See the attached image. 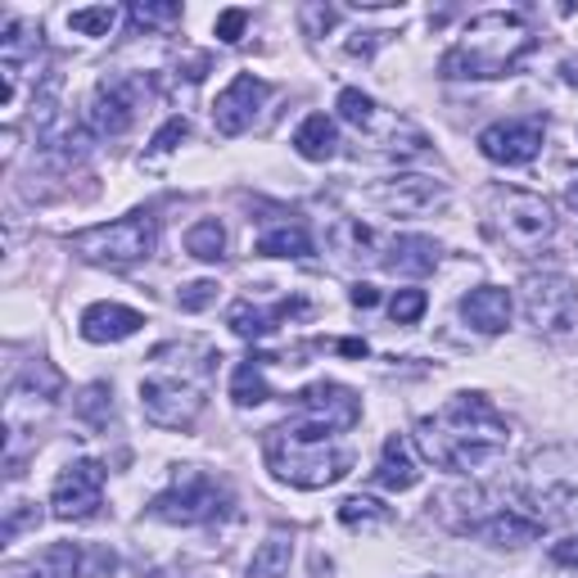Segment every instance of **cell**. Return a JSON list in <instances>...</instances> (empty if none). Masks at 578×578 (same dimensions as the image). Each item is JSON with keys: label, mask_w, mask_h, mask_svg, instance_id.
I'll return each mask as SVG.
<instances>
[{"label": "cell", "mask_w": 578, "mask_h": 578, "mask_svg": "<svg viewBox=\"0 0 578 578\" xmlns=\"http://www.w3.org/2000/svg\"><path fill=\"white\" fill-rule=\"evenodd\" d=\"M262 367H267V357H245L240 367H236V376H231V398H236L240 407H262V402L271 398V385H267Z\"/></svg>", "instance_id": "cell-27"}, {"label": "cell", "mask_w": 578, "mask_h": 578, "mask_svg": "<svg viewBox=\"0 0 578 578\" xmlns=\"http://www.w3.org/2000/svg\"><path fill=\"white\" fill-rule=\"evenodd\" d=\"M28 501H19V506H10V516H6V538H14L19 529H28V525H41V511L32 506V511H23Z\"/></svg>", "instance_id": "cell-39"}, {"label": "cell", "mask_w": 578, "mask_h": 578, "mask_svg": "<svg viewBox=\"0 0 578 578\" xmlns=\"http://www.w3.org/2000/svg\"><path fill=\"white\" fill-rule=\"evenodd\" d=\"M231 511V492L227 484H217L199 466H181L172 484L150 501V516L168 525H212Z\"/></svg>", "instance_id": "cell-6"}, {"label": "cell", "mask_w": 578, "mask_h": 578, "mask_svg": "<svg viewBox=\"0 0 578 578\" xmlns=\"http://www.w3.org/2000/svg\"><path fill=\"white\" fill-rule=\"evenodd\" d=\"M492 212H497V231L506 236V245H516L520 253H534L556 236V217L542 195L492 190Z\"/></svg>", "instance_id": "cell-8"}, {"label": "cell", "mask_w": 578, "mask_h": 578, "mask_svg": "<svg viewBox=\"0 0 578 578\" xmlns=\"http://www.w3.org/2000/svg\"><path fill=\"white\" fill-rule=\"evenodd\" d=\"M271 100V82H262V78H253V72H236V82L217 96V104H212V127H217V136H240V131H249L253 127V118H258V109Z\"/></svg>", "instance_id": "cell-13"}, {"label": "cell", "mask_w": 578, "mask_h": 578, "mask_svg": "<svg viewBox=\"0 0 578 578\" xmlns=\"http://www.w3.org/2000/svg\"><path fill=\"white\" fill-rule=\"evenodd\" d=\"M565 203H569V208H574V212H578V177H574V181H569V186H565Z\"/></svg>", "instance_id": "cell-43"}, {"label": "cell", "mask_w": 578, "mask_h": 578, "mask_svg": "<svg viewBox=\"0 0 578 578\" xmlns=\"http://www.w3.org/2000/svg\"><path fill=\"white\" fill-rule=\"evenodd\" d=\"M140 326H144V317L136 308H122V303H91L82 312V321H78V330H82L87 343H122Z\"/></svg>", "instance_id": "cell-17"}, {"label": "cell", "mask_w": 578, "mask_h": 578, "mask_svg": "<svg viewBox=\"0 0 578 578\" xmlns=\"http://www.w3.org/2000/svg\"><path fill=\"white\" fill-rule=\"evenodd\" d=\"M425 308H429L425 289H398L393 303H389V317H393L398 326H416V321L425 317Z\"/></svg>", "instance_id": "cell-34"}, {"label": "cell", "mask_w": 578, "mask_h": 578, "mask_svg": "<svg viewBox=\"0 0 578 578\" xmlns=\"http://www.w3.org/2000/svg\"><path fill=\"white\" fill-rule=\"evenodd\" d=\"M186 253L199 258V262H222L227 258V227L217 217H203L186 231Z\"/></svg>", "instance_id": "cell-28"}, {"label": "cell", "mask_w": 578, "mask_h": 578, "mask_svg": "<svg viewBox=\"0 0 578 578\" xmlns=\"http://www.w3.org/2000/svg\"><path fill=\"white\" fill-rule=\"evenodd\" d=\"M177 19H181V6H159V0H136V6H131V23L144 28V32H150V28H172Z\"/></svg>", "instance_id": "cell-33"}, {"label": "cell", "mask_w": 578, "mask_h": 578, "mask_svg": "<svg viewBox=\"0 0 578 578\" xmlns=\"http://www.w3.org/2000/svg\"><path fill=\"white\" fill-rule=\"evenodd\" d=\"M542 136H547V122H542V118L492 122V127L479 131V155H484L488 163H501V168H525V163L538 159Z\"/></svg>", "instance_id": "cell-11"}, {"label": "cell", "mask_w": 578, "mask_h": 578, "mask_svg": "<svg viewBox=\"0 0 578 578\" xmlns=\"http://www.w3.org/2000/svg\"><path fill=\"white\" fill-rule=\"evenodd\" d=\"M461 317L479 335H501L506 326H511V295H506L501 285H479L461 299Z\"/></svg>", "instance_id": "cell-18"}, {"label": "cell", "mask_w": 578, "mask_h": 578, "mask_svg": "<svg viewBox=\"0 0 578 578\" xmlns=\"http://www.w3.org/2000/svg\"><path fill=\"white\" fill-rule=\"evenodd\" d=\"M525 317L542 335H569L578 321V285L560 271H534L525 276Z\"/></svg>", "instance_id": "cell-9"}, {"label": "cell", "mask_w": 578, "mask_h": 578, "mask_svg": "<svg viewBox=\"0 0 578 578\" xmlns=\"http://www.w3.org/2000/svg\"><path fill=\"white\" fill-rule=\"evenodd\" d=\"M389 271H402V276H429L439 267V245L425 240V236H398L389 245V258H385Z\"/></svg>", "instance_id": "cell-23"}, {"label": "cell", "mask_w": 578, "mask_h": 578, "mask_svg": "<svg viewBox=\"0 0 578 578\" xmlns=\"http://www.w3.org/2000/svg\"><path fill=\"white\" fill-rule=\"evenodd\" d=\"M10 578H82V547L78 542H50L41 556L10 569Z\"/></svg>", "instance_id": "cell-20"}, {"label": "cell", "mask_w": 578, "mask_h": 578, "mask_svg": "<svg viewBox=\"0 0 578 578\" xmlns=\"http://www.w3.org/2000/svg\"><path fill=\"white\" fill-rule=\"evenodd\" d=\"M159 245V222L150 212H127L118 222H104V227H91V231H78L68 240V249L96 262V267H109V271H122V267H136L155 253Z\"/></svg>", "instance_id": "cell-5"}, {"label": "cell", "mask_w": 578, "mask_h": 578, "mask_svg": "<svg viewBox=\"0 0 578 578\" xmlns=\"http://www.w3.org/2000/svg\"><path fill=\"white\" fill-rule=\"evenodd\" d=\"M299 312H308V303L295 295V299H276L271 308H253L249 299H240V303H231V312H227V326L240 335V339H267V335H276L289 317H299Z\"/></svg>", "instance_id": "cell-15"}, {"label": "cell", "mask_w": 578, "mask_h": 578, "mask_svg": "<svg viewBox=\"0 0 578 578\" xmlns=\"http://www.w3.org/2000/svg\"><path fill=\"white\" fill-rule=\"evenodd\" d=\"M538 534H542V525L529 520V516H520V511H497V516H488V520L475 525V538H484L492 547H525Z\"/></svg>", "instance_id": "cell-21"}, {"label": "cell", "mask_w": 578, "mask_h": 578, "mask_svg": "<svg viewBox=\"0 0 578 578\" xmlns=\"http://www.w3.org/2000/svg\"><path fill=\"white\" fill-rule=\"evenodd\" d=\"M104 501V466L82 457L63 466V475L54 479V492H50V511L54 520H91Z\"/></svg>", "instance_id": "cell-10"}, {"label": "cell", "mask_w": 578, "mask_h": 578, "mask_svg": "<svg viewBox=\"0 0 578 578\" xmlns=\"http://www.w3.org/2000/svg\"><path fill=\"white\" fill-rule=\"evenodd\" d=\"M245 28H249V10H222V14H217V23H212L217 41H227V46H236L245 37Z\"/></svg>", "instance_id": "cell-37"}, {"label": "cell", "mask_w": 578, "mask_h": 578, "mask_svg": "<svg viewBox=\"0 0 578 578\" xmlns=\"http://www.w3.org/2000/svg\"><path fill=\"white\" fill-rule=\"evenodd\" d=\"M330 249H335L343 262H352V258H361V253H376V236L361 227V222H339V227L330 231Z\"/></svg>", "instance_id": "cell-30"}, {"label": "cell", "mask_w": 578, "mask_h": 578, "mask_svg": "<svg viewBox=\"0 0 578 578\" xmlns=\"http://www.w3.org/2000/svg\"><path fill=\"white\" fill-rule=\"evenodd\" d=\"M299 19H303V28H308V37H326V32L335 28V19H339V10H335V6H303V10H299Z\"/></svg>", "instance_id": "cell-38"}, {"label": "cell", "mask_w": 578, "mask_h": 578, "mask_svg": "<svg viewBox=\"0 0 578 578\" xmlns=\"http://www.w3.org/2000/svg\"><path fill=\"white\" fill-rule=\"evenodd\" d=\"M534 50V32L516 10H488L466 23L461 41L444 54V78H506Z\"/></svg>", "instance_id": "cell-4"}, {"label": "cell", "mask_w": 578, "mask_h": 578, "mask_svg": "<svg viewBox=\"0 0 578 578\" xmlns=\"http://www.w3.org/2000/svg\"><path fill=\"white\" fill-rule=\"evenodd\" d=\"M118 23V10L113 6H87V10H72L68 14V28L78 37H109Z\"/></svg>", "instance_id": "cell-32"}, {"label": "cell", "mask_w": 578, "mask_h": 578, "mask_svg": "<svg viewBox=\"0 0 578 578\" xmlns=\"http://www.w3.org/2000/svg\"><path fill=\"white\" fill-rule=\"evenodd\" d=\"M352 448L343 439V429L321 420V416H308V411H295V420H285L267 434V466L280 484H295V488H330L339 479H348L352 470Z\"/></svg>", "instance_id": "cell-2"}, {"label": "cell", "mask_w": 578, "mask_h": 578, "mask_svg": "<svg viewBox=\"0 0 578 578\" xmlns=\"http://www.w3.org/2000/svg\"><path fill=\"white\" fill-rule=\"evenodd\" d=\"M177 303H181V312H203V308H212V303H217V280H190V285H181V289H177Z\"/></svg>", "instance_id": "cell-36"}, {"label": "cell", "mask_w": 578, "mask_h": 578, "mask_svg": "<svg viewBox=\"0 0 578 578\" xmlns=\"http://www.w3.org/2000/svg\"><path fill=\"white\" fill-rule=\"evenodd\" d=\"M289 402H295V411L321 416V420H330V425H339V429H352V425H357V416H361L357 393H352V389H343V385H330V380H317V385L299 389Z\"/></svg>", "instance_id": "cell-14"}, {"label": "cell", "mask_w": 578, "mask_h": 578, "mask_svg": "<svg viewBox=\"0 0 578 578\" xmlns=\"http://www.w3.org/2000/svg\"><path fill=\"white\" fill-rule=\"evenodd\" d=\"M289 560H295V538H289L285 529H271V534L258 542L253 560H249V578H285V574H289Z\"/></svg>", "instance_id": "cell-24"}, {"label": "cell", "mask_w": 578, "mask_h": 578, "mask_svg": "<svg viewBox=\"0 0 578 578\" xmlns=\"http://www.w3.org/2000/svg\"><path fill=\"white\" fill-rule=\"evenodd\" d=\"M339 352H348V357H367V343H361V339H339Z\"/></svg>", "instance_id": "cell-42"}, {"label": "cell", "mask_w": 578, "mask_h": 578, "mask_svg": "<svg viewBox=\"0 0 578 578\" xmlns=\"http://www.w3.org/2000/svg\"><path fill=\"white\" fill-rule=\"evenodd\" d=\"M222 352L208 343H168L155 352V371L140 380V411L159 429H190L208 402V385Z\"/></svg>", "instance_id": "cell-3"}, {"label": "cell", "mask_w": 578, "mask_h": 578, "mask_svg": "<svg viewBox=\"0 0 578 578\" xmlns=\"http://www.w3.org/2000/svg\"><path fill=\"white\" fill-rule=\"evenodd\" d=\"M140 113V82L136 78H100L91 104H87V122L96 136H122L131 131Z\"/></svg>", "instance_id": "cell-12"}, {"label": "cell", "mask_w": 578, "mask_h": 578, "mask_svg": "<svg viewBox=\"0 0 578 578\" xmlns=\"http://www.w3.org/2000/svg\"><path fill=\"white\" fill-rule=\"evenodd\" d=\"M339 118L348 127H357V136H367L376 150H389V155H425L429 150V136L416 122H407L393 109H380L371 96H361L357 87L339 91Z\"/></svg>", "instance_id": "cell-7"}, {"label": "cell", "mask_w": 578, "mask_h": 578, "mask_svg": "<svg viewBox=\"0 0 578 578\" xmlns=\"http://www.w3.org/2000/svg\"><path fill=\"white\" fill-rule=\"evenodd\" d=\"M416 448L425 461L452 475H479L497 466L511 448V425L484 398V393H457L434 416L416 425Z\"/></svg>", "instance_id": "cell-1"}, {"label": "cell", "mask_w": 578, "mask_h": 578, "mask_svg": "<svg viewBox=\"0 0 578 578\" xmlns=\"http://www.w3.org/2000/svg\"><path fill=\"white\" fill-rule=\"evenodd\" d=\"M72 411H78V420L91 425V429L109 425V416H113V393H109V385H87L82 398L72 402Z\"/></svg>", "instance_id": "cell-31"}, {"label": "cell", "mask_w": 578, "mask_h": 578, "mask_svg": "<svg viewBox=\"0 0 578 578\" xmlns=\"http://www.w3.org/2000/svg\"><path fill=\"white\" fill-rule=\"evenodd\" d=\"M569 82H578V68H569Z\"/></svg>", "instance_id": "cell-45"}, {"label": "cell", "mask_w": 578, "mask_h": 578, "mask_svg": "<svg viewBox=\"0 0 578 578\" xmlns=\"http://www.w3.org/2000/svg\"><path fill=\"white\" fill-rule=\"evenodd\" d=\"M37 50H41V28L10 19V23H6V37H0V68L23 72V63H28Z\"/></svg>", "instance_id": "cell-26"}, {"label": "cell", "mask_w": 578, "mask_h": 578, "mask_svg": "<svg viewBox=\"0 0 578 578\" xmlns=\"http://www.w3.org/2000/svg\"><path fill=\"white\" fill-rule=\"evenodd\" d=\"M186 136H190V122H186V118H168V122L155 131V140H150V163L163 159V155H172Z\"/></svg>", "instance_id": "cell-35"}, {"label": "cell", "mask_w": 578, "mask_h": 578, "mask_svg": "<svg viewBox=\"0 0 578 578\" xmlns=\"http://www.w3.org/2000/svg\"><path fill=\"white\" fill-rule=\"evenodd\" d=\"M258 253L262 258H308L312 253V236L299 222H280V227H267L258 236Z\"/></svg>", "instance_id": "cell-25"}, {"label": "cell", "mask_w": 578, "mask_h": 578, "mask_svg": "<svg viewBox=\"0 0 578 578\" xmlns=\"http://www.w3.org/2000/svg\"><path fill=\"white\" fill-rule=\"evenodd\" d=\"M371 199L398 217H416V212H429L434 203H444V186L429 177H393V181H380Z\"/></svg>", "instance_id": "cell-16"}, {"label": "cell", "mask_w": 578, "mask_h": 578, "mask_svg": "<svg viewBox=\"0 0 578 578\" xmlns=\"http://www.w3.org/2000/svg\"><path fill=\"white\" fill-rule=\"evenodd\" d=\"M295 150H299V159H308V163H330L335 150H339L335 122H330L326 113H308V118L299 122V131H295Z\"/></svg>", "instance_id": "cell-22"}, {"label": "cell", "mask_w": 578, "mask_h": 578, "mask_svg": "<svg viewBox=\"0 0 578 578\" xmlns=\"http://www.w3.org/2000/svg\"><path fill=\"white\" fill-rule=\"evenodd\" d=\"M551 560H556V565L578 569V538H560V542L551 547Z\"/></svg>", "instance_id": "cell-40"}, {"label": "cell", "mask_w": 578, "mask_h": 578, "mask_svg": "<svg viewBox=\"0 0 578 578\" xmlns=\"http://www.w3.org/2000/svg\"><path fill=\"white\" fill-rule=\"evenodd\" d=\"M190 578H222V574H190Z\"/></svg>", "instance_id": "cell-44"}, {"label": "cell", "mask_w": 578, "mask_h": 578, "mask_svg": "<svg viewBox=\"0 0 578 578\" xmlns=\"http://www.w3.org/2000/svg\"><path fill=\"white\" fill-rule=\"evenodd\" d=\"M376 303H380L376 285H352V308H376Z\"/></svg>", "instance_id": "cell-41"}, {"label": "cell", "mask_w": 578, "mask_h": 578, "mask_svg": "<svg viewBox=\"0 0 578 578\" xmlns=\"http://www.w3.org/2000/svg\"><path fill=\"white\" fill-rule=\"evenodd\" d=\"M339 520H343L348 529H371V525H389L393 511H389V506H380L376 497H348V501L339 506Z\"/></svg>", "instance_id": "cell-29"}, {"label": "cell", "mask_w": 578, "mask_h": 578, "mask_svg": "<svg viewBox=\"0 0 578 578\" xmlns=\"http://www.w3.org/2000/svg\"><path fill=\"white\" fill-rule=\"evenodd\" d=\"M376 484L393 488V492H407L420 484V466H416V452L402 434H389L385 448H380V466H376Z\"/></svg>", "instance_id": "cell-19"}]
</instances>
